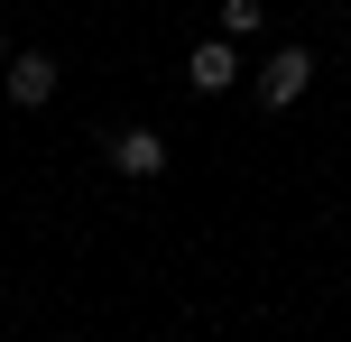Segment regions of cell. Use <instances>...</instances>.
<instances>
[{
	"label": "cell",
	"mask_w": 351,
	"mask_h": 342,
	"mask_svg": "<svg viewBox=\"0 0 351 342\" xmlns=\"http://www.w3.org/2000/svg\"><path fill=\"white\" fill-rule=\"evenodd\" d=\"M305 84H315V47H278V56L259 65V84H250V93H259V111H296Z\"/></svg>",
	"instance_id": "obj_1"
},
{
	"label": "cell",
	"mask_w": 351,
	"mask_h": 342,
	"mask_svg": "<svg viewBox=\"0 0 351 342\" xmlns=\"http://www.w3.org/2000/svg\"><path fill=\"white\" fill-rule=\"evenodd\" d=\"M0 102H10V111H47V102H56V56H47V47L10 56V74H0Z\"/></svg>",
	"instance_id": "obj_2"
},
{
	"label": "cell",
	"mask_w": 351,
	"mask_h": 342,
	"mask_svg": "<svg viewBox=\"0 0 351 342\" xmlns=\"http://www.w3.org/2000/svg\"><path fill=\"white\" fill-rule=\"evenodd\" d=\"M185 84L194 93H231L241 84V47H231V37H204V47L185 56Z\"/></svg>",
	"instance_id": "obj_3"
},
{
	"label": "cell",
	"mask_w": 351,
	"mask_h": 342,
	"mask_svg": "<svg viewBox=\"0 0 351 342\" xmlns=\"http://www.w3.org/2000/svg\"><path fill=\"white\" fill-rule=\"evenodd\" d=\"M111 167H121V176H167V139L158 130H111Z\"/></svg>",
	"instance_id": "obj_4"
},
{
	"label": "cell",
	"mask_w": 351,
	"mask_h": 342,
	"mask_svg": "<svg viewBox=\"0 0 351 342\" xmlns=\"http://www.w3.org/2000/svg\"><path fill=\"white\" fill-rule=\"evenodd\" d=\"M259 28H268L259 0H222V28H213V37H231V47H241V37H259Z\"/></svg>",
	"instance_id": "obj_5"
},
{
	"label": "cell",
	"mask_w": 351,
	"mask_h": 342,
	"mask_svg": "<svg viewBox=\"0 0 351 342\" xmlns=\"http://www.w3.org/2000/svg\"><path fill=\"white\" fill-rule=\"evenodd\" d=\"M0 74H10V28H0Z\"/></svg>",
	"instance_id": "obj_6"
},
{
	"label": "cell",
	"mask_w": 351,
	"mask_h": 342,
	"mask_svg": "<svg viewBox=\"0 0 351 342\" xmlns=\"http://www.w3.org/2000/svg\"><path fill=\"white\" fill-rule=\"evenodd\" d=\"M342 259H351V241H342Z\"/></svg>",
	"instance_id": "obj_7"
}]
</instances>
